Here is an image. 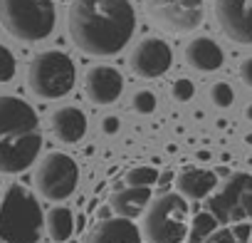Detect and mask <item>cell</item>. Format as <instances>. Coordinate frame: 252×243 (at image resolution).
<instances>
[{"mask_svg": "<svg viewBox=\"0 0 252 243\" xmlns=\"http://www.w3.org/2000/svg\"><path fill=\"white\" fill-rule=\"evenodd\" d=\"M67 33L89 57H114L136 33V10L129 0H72Z\"/></svg>", "mask_w": 252, "mask_h": 243, "instance_id": "cell-1", "label": "cell"}, {"mask_svg": "<svg viewBox=\"0 0 252 243\" xmlns=\"http://www.w3.org/2000/svg\"><path fill=\"white\" fill-rule=\"evenodd\" d=\"M42 127L37 112L20 97L0 94V174H20L37 162Z\"/></svg>", "mask_w": 252, "mask_h": 243, "instance_id": "cell-2", "label": "cell"}, {"mask_svg": "<svg viewBox=\"0 0 252 243\" xmlns=\"http://www.w3.org/2000/svg\"><path fill=\"white\" fill-rule=\"evenodd\" d=\"M45 228V216L37 196L18 184L0 186V243H37Z\"/></svg>", "mask_w": 252, "mask_h": 243, "instance_id": "cell-3", "label": "cell"}, {"mask_svg": "<svg viewBox=\"0 0 252 243\" xmlns=\"http://www.w3.org/2000/svg\"><path fill=\"white\" fill-rule=\"evenodd\" d=\"M55 23L57 10L52 0H0V25L20 42L47 40Z\"/></svg>", "mask_w": 252, "mask_h": 243, "instance_id": "cell-4", "label": "cell"}, {"mask_svg": "<svg viewBox=\"0 0 252 243\" xmlns=\"http://www.w3.org/2000/svg\"><path fill=\"white\" fill-rule=\"evenodd\" d=\"M141 231L149 243H183L190 231V208L186 196L176 191L156 196L144 211Z\"/></svg>", "mask_w": 252, "mask_h": 243, "instance_id": "cell-5", "label": "cell"}, {"mask_svg": "<svg viewBox=\"0 0 252 243\" xmlns=\"http://www.w3.org/2000/svg\"><path fill=\"white\" fill-rule=\"evenodd\" d=\"M77 70L62 50H45L32 57L28 67V87L40 99H60L72 92Z\"/></svg>", "mask_w": 252, "mask_h": 243, "instance_id": "cell-6", "label": "cell"}, {"mask_svg": "<svg viewBox=\"0 0 252 243\" xmlns=\"http://www.w3.org/2000/svg\"><path fill=\"white\" fill-rule=\"evenodd\" d=\"M32 184L42 199L55 201V203L64 201L74 194V189L79 184V166L69 154L50 152L37 162L35 174H32Z\"/></svg>", "mask_w": 252, "mask_h": 243, "instance_id": "cell-7", "label": "cell"}, {"mask_svg": "<svg viewBox=\"0 0 252 243\" xmlns=\"http://www.w3.org/2000/svg\"><path fill=\"white\" fill-rule=\"evenodd\" d=\"M146 13L168 33H193L205 15L203 0H146Z\"/></svg>", "mask_w": 252, "mask_h": 243, "instance_id": "cell-8", "label": "cell"}, {"mask_svg": "<svg viewBox=\"0 0 252 243\" xmlns=\"http://www.w3.org/2000/svg\"><path fill=\"white\" fill-rule=\"evenodd\" d=\"M210 213L220 223L252 218V174H235L222 191L210 199Z\"/></svg>", "mask_w": 252, "mask_h": 243, "instance_id": "cell-9", "label": "cell"}, {"mask_svg": "<svg viewBox=\"0 0 252 243\" xmlns=\"http://www.w3.org/2000/svg\"><path fill=\"white\" fill-rule=\"evenodd\" d=\"M173 52L161 38H144L129 55V67L141 80H156L171 70Z\"/></svg>", "mask_w": 252, "mask_h": 243, "instance_id": "cell-10", "label": "cell"}, {"mask_svg": "<svg viewBox=\"0 0 252 243\" xmlns=\"http://www.w3.org/2000/svg\"><path fill=\"white\" fill-rule=\"evenodd\" d=\"M215 18L227 40L252 45V0H215Z\"/></svg>", "mask_w": 252, "mask_h": 243, "instance_id": "cell-11", "label": "cell"}, {"mask_svg": "<svg viewBox=\"0 0 252 243\" xmlns=\"http://www.w3.org/2000/svg\"><path fill=\"white\" fill-rule=\"evenodd\" d=\"M124 92V77L111 65H94L84 75V94L96 107L114 104Z\"/></svg>", "mask_w": 252, "mask_h": 243, "instance_id": "cell-12", "label": "cell"}, {"mask_svg": "<svg viewBox=\"0 0 252 243\" xmlns=\"http://www.w3.org/2000/svg\"><path fill=\"white\" fill-rule=\"evenodd\" d=\"M84 243H144V231L131 218L109 216L92 226Z\"/></svg>", "mask_w": 252, "mask_h": 243, "instance_id": "cell-13", "label": "cell"}, {"mask_svg": "<svg viewBox=\"0 0 252 243\" xmlns=\"http://www.w3.org/2000/svg\"><path fill=\"white\" fill-rule=\"evenodd\" d=\"M50 129L57 142L77 144L87 134V114L79 107H60L50 114Z\"/></svg>", "mask_w": 252, "mask_h": 243, "instance_id": "cell-14", "label": "cell"}, {"mask_svg": "<svg viewBox=\"0 0 252 243\" xmlns=\"http://www.w3.org/2000/svg\"><path fill=\"white\" fill-rule=\"evenodd\" d=\"M215 186H218V174L210 169H203V166H183L176 176L178 194L186 199H193V201L208 199L215 191Z\"/></svg>", "mask_w": 252, "mask_h": 243, "instance_id": "cell-15", "label": "cell"}, {"mask_svg": "<svg viewBox=\"0 0 252 243\" xmlns=\"http://www.w3.org/2000/svg\"><path fill=\"white\" fill-rule=\"evenodd\" d=\"M183 55H186L188 67H193L198 72H215L225 62V55H222L220 45L210 38H193L186 45Z\"/></svg>", "mask_w": 252, "mask_h": 243, "instance_id": "cell-16", "label": "cell"}, {"mask_svg": "<svg viewBox=\"0 0 252 243\" xmlns=\"http://www.w3.org/2000/svg\"><path fill=\"white\" fill-rule=\"evenodd\" d=\"M151 203V189L149 186H124L109 196V206L121 218H136L141 216Z\"/></svg>", "mask_w": 252, "mask_h": 243, "instance_id": "cell-17", "label": "cell"}, {"mask_svg": "<svg viewBox=\"0 0 252 243\" xmlns=\"http://www.w3.org/2000/svg\"><path fill=\"white\" fill-rule=\"evenodd\" d=\"M45 228H47V236L55 243L72 241V233H74V216H72V211L67 206L50 208L47 216H45Z\"/></svg>", "mask_w": 252, "mask_h": 243, "instance_id": "cell-18", "label": "cell"}, {"mask_svg": "<svg viewBox=\"0 0 252 243\" xmlns=\"http://www.w3.org/2000/svg\"><path fill=\"white\" fill-rule=\"evenodd\" d=\"M203 243H252V223L250 221L225 223L218 231H213Z\"/></svg>", "mask_w": 252, "mask_h": 243, "instance_id": "cell-19", "label": "cell"}, {"mask_svg": "<svg viewBox=\"0 0 252 243\" xmlns=\"http://www.w3.org/2000/svg\"><path fill=\"white\" fill-rule=\"evenodd\" d=\"M220 228V221L210 213V211H203V213H198L195 218H193V223H190V231H188V243H203L213 231H218Z\"/></svg>", "mask_w": 252, "mask_h": 243, "instance_id": "cell-20", "label": "cell"}, {"mask_svg": "<svg viewBox=\"0 0 252 243\" xmlns=\"http://www.w3.org/2000/svg\"><path fill=\"white\" fill-rule=\"evenodd\" d=\"M158 181V169L154 166H134L126 171V186H154Z\"/></svg>", "mask_w": 252, "mask_h": 243, "instance_id": "cell-21", "label": "cell"}, {"mask_svg": "<svg viewBox=\"0 0 252 243\" xmlns=\"http://www.w3.org/2000/svg\"><path fill=\"white\" fill-rule=\"evenodd\" d=\"M18 72V60L15 55L10 52V47H5L3 42H0V84H5L15 77Z\"/></svg>", "mask_w": 252, "mask_h": 243, "instance_id": "cell-22", "label": "cell"}, {"mask_svg": "<svg viewBox=\"0 0 252 243\" xmlns=\"http://www.w3.org/2000/svg\"><path fill=\"white\" fill-rule=\"evenodd\" d=\"M210 102H213L215 107H220V109L232 107V102H235L232 87H230L227 82H215V84L210 87Z\"/></svg>", "mask_w": 252, "mask_h": 243, "instance_id": "cell-23", "label": "cell"}, {"mask_svg": "<svg viewBox=\"0 0 252 243\" xmlns=\"http://www.w3.org/2000/svg\"><path fill=\"white\" fill-rule=\"evenodd\" d=\"M131 107H134L139 114H151V112L156 109V94H154V92H149V89H141V92H136V94H134Z\"/></svg>", "mask_w": 252, "mask_h": 243, "instance_id": "cell-24", "label": "cell"}, {"mask_svg": "<svg viewBox=\"0 0 252 243\" xmlns=\"http://www.w3.org/2000/svg\"><path fill=\"white\" fill-rule=\"evenodd\" d=\"M171 94H173V99L176 102H188V99H193V94H195V84L190 82V80H176L173 82V87H171Z\"/></svg>", "mask_w": 252, "mask_h": 243, "instance_id": "cell-25", "label": "cell"}, {"mask_svg": "<svg viewBox=\"0 0 252 243\" xmlns=\"http://www.w3.org/2000/svg\"><path fill=\"white\" fill-rule=\"evenodd\" d=\"M240 77H242V82L252 89V57H247V60L240 65Z\"/></svg>", "mask_w": 252, "mask_h": 243, "instance_id": "cell-26", "label": "cell"}, {"mask_svg": "<svg viewBox=\"0 0 252 243\" xmlns=\"http://www.w3.org/2000/svg\"><path fill=\"white\" fill-rule=\"evenodd\" d=\"M119 127H121V122H119L116 117H104V119H101V129H104V134H116Z\"/></svg>", "mask_w": 252, "mask_h": 243, "instance_id": "cell-27", "label": "cell"}, {"mask_svg": "<svg viewBox=\"0 0 252 243\" xmlns=\"http://www.w3.org/2000/svg\"><path fill=\"white\" fill-rule=\"evenodd\" d=\"M245 114H247V119H250V122H252V104H250V107H247V109H245Z\"/></svg>", "mask_w": 252, "mask_h": 243, "instance_id": "cell-28", "label": "cell"}, {"mask_svg": "<svg viewBox=\"0 0 252 243\" xmlns=\"http://www.w3.org/2000/svg\"><path fill=\"white\" fill-rule=\"evenodd\" d=\"M67 243H77V241H67Z\"/></svg>", "mask_w": 252, "mask_h": 243, "instance_id": "cell-29", "label": "cell"}]
</instances>
